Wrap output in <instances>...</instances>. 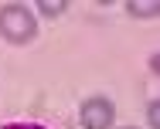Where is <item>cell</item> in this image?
I'll list each match as a JSON object with an SVG mask.
<instances>
[{
  "label": "cell",
  "mask_w": 160,
  "mask_h": 129,
  "mask_svg": "<svg viewBox=\"0 0 160 129\" xmlns=\"http://www.w3.org/2000/svg\"><path fill=\"white\" fill-rule=\"evenodd\" d=\"M126 14H133V17H157V3L153 0H147V3H126Z\"/></svg>",
  "instance_id": "3957f363"
},
{
  "label": "cell",
  "mask_w": 160,
  "mask_h": 129,
  "mask_svg": "<svg viewBox=\"0 0 160 129\" xmlns=\"http://www.w3.org/2000/svg\"><path fill=\"white\" fill-rule=\"evenodd\" d=\"M38 10H41L44 17H62L65 10H68V3H65V0H58V3H55V0H41Z\"/></svg>",
  "instance_id": "277c9868"
},
{
  "label": "cell",
  "mask_w": 160,
  "mask_h": 129,
  "mask_svg": "<svg viewBox=\"0 0 160 129\" xmlns=\"http://www.w3.org/2000/svg\"><path fill=\"white\" fill-rule=\"evenodd\" d=\"M147 119H150V126L160 129V109H157V102H150V109H147Z\"/></svg>",
  "instance_id": "5b68a950"
},
{
  "label": "cell",
  "mask_w": 160,
  "mask_h": 129,
  "mask_svg": "<svg viewBox=\"0 0 160 129\" xmlns=\"http://www.w3.org/2000/svg\"><path fill=\"white\" fill-rule=\"evenodd\" d=\"M112 116H116V105L106 95H92L82 102V126L85 129H109Z\"/></svg>",
  "instance_id": "7a4b0ae2"
},
{
  "label": "cell",
  "mask_w": 160,
  "mask_h": 129,
  "mask_svg": "<svg viewBox=\"0 0 160 129\" xmlns=\"http://www.w3.org/2000/svg\"><path fill=\"white\" fill-rule=\"evenodd\" d=\"M34 34H38V21L28 7L21 3H7L0 10V37L10 41V44H28Z\"/></svg>",
  "instance_id": "6da1fadb"
},
{
  "label": "cell",
  "mask_w": 160,
  "mask_h": 129,
  "mask_svg": "<svg viewBox=\"0 0 160 129\" xmlns=\"http://www.w3.org/2000/svg\"><path fill=\"white\" fill-rule=\"evenodd\" d=\"M7 129H44V126H31V122H14V126H7Z\"/></svg>",
  "instance_id": "8992f818"
}]
</instances>
